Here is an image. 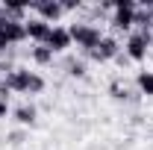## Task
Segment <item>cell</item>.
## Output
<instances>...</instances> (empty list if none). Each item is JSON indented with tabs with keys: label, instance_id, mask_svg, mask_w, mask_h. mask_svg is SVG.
Segmentation results:
<instances>
[{
	"label": "cell",
	"instance_id": "cell-1",
	"mask_svg": "<svg viewBox=\"0 0 153 150\" xmlns=\"http://www.w3.org/2000/svg\"><path fill=\"white\" fill-rule=\"evenodd\" d=\"M68 33H71V41H74L82 53H88L97 41L103 38V30L97 27L94 21H74V24L68 27Z\"/></svg>",
	"mask_w": 153,
	"mask_h": 150
},
{
	"label": "cell",
	"instance_id": "cell-2",
	"mask_svg": "<svg viewBox=\"0 0 153 150\" xmlns=\"http://www.w3.org/2000/svg\"><path fill=\"white\" fill-rule=\"evenodd\" d=\"M150 44H153V33H130L127 36V41H124V53H127V59L130 62H144L147 59V53H150Z\"/></svg>",
	"mask_w": 153,
	"mask_h": 150
},
{
	"label": "cell",
	"instance_id": "cell-3",
	"mask_svg": "<svg viewBox=\"0 0 153 150\" xmlns=\"http://www.w3.org/2000/svg\"><path fill=\"white\" fill-rule=\"evenodd\" d=\"M135 9H138V3L133 0H121V3H115V12H112V33H133V18H135Z\"/></svg>",
	"mask_w": 153,
	"mask_h": 150
},
{
	"label": "cell",
	"instance_id": "cell-4",
	"mask_svg": "<svg viewBox=\"0 0 153 150\" xmlns=\"http://www.w3.org/2000/svg\"><path fill=\"white\" fill-rule=\"evenodd\" d=\"M118 53H121V41H118L115 36H103L85 56H91L94 62H109V59H115Z\"/></svg>",
	"mask_w": 153,
	"mask_h": 150
},
{
	"label": "cell",
	"instance_id": "cell-5",
	"mask_svg": "<svg viewBox=\"0 0 153 150\" xmlns=\"http://www.w3.org/2000/svg\"><path fill=\"white\" fill-rule=\"evenodd\" d=\"M30 74L33 71H27V68H21V65H15L9 74L3 76V82H6V88L9 91H18V94H27V82H30Z\"/></svg>",
	"mask_w": 153,
	"mask_h": 150
},
{
	"label": "cell",
	"instance_id": "cell-6",
	"mask_svg": "<svg viewBox=\"0 0 153 150\" xmlns=\"http://www.w3.org/2000/svg\"><path fill=\"white\" fill-rule=\"evenodd\" d=\"M24 30H27V38H30V41H36V44H44L53 27H50L47 21H41V18H27Z\"/></svg>",
	"mask_w": 153,
	"mask_h": 150
},
{
	"label": "cell",
	"instance_id": "cell-7",
	"mask_svg": "<svg viewBox=\"0 0 153 150\" xmlns=\"http://www.w3.org/2000/svg\"><path fill=\"white\" fill-rule=\"evenodd\" d=\"M44 44H47L53 53H65V50H68L74 41H71V33H68V27H53Z\"/></svg>",
	"mask_w": 153,
	"mask_h": 150
},
{
	"label": "cell",
	"instance_id": "cell-8",
	"mask_svg": "<svg viewBox=\"0 0 153 150\" xmlns=\"http://www.w3.org/2000/svg\"><path fill=\"white\" fill-rule=\"evenodd\" d=\"M30 9H33L41 21H47L50 27H56V21L62 18V12H65V9H62V3H33Z\"/></svg>",
	"mask_w": 153,
	"mask_h": 150
},
{
	"label": "cell",
	"instance_id": "cell-9",
	"mask_svg": "<svg viewBox=\"0 0 153 150\" xmlns=\"http://www.w3.org/2000/svg\"><path fill=\"white\" fill-rule=\"evenodd\" d=\"M30 56H33L36 65H53V56H56V53H53L47 44H33V47H30Z\"/></svg>",
	"mask_w": 153,
	"mask_h": 150
},
{
	"label": "cell",
	"instance_id": "cell-10",
	"mask_svg": "<svg viewBox=\"0 0 153 150\" xmlns=\"http://www.w3.org/2000/svg\"><path fill=\"white\" fill-rule=\"evenodd\" d=\"M36 106H30V103H24V106H18V109H15V112H12V118H15V121H18L21 127H33V124H36Z\"/></svg>",
	"mask_w": 153,
	"mask_h": 150
},
{
	"label": "cell",
	"instance_id": "cell-11",
	"mask_svg": "<svg viewBox=\"0 0 153 150\" xmlns=\"http://www.w3.org/2000/svg\"><path fill=\"white\" fill-rule=\"evenodd\" d=\"M135 88H138V94L153 97V71H138L135 74Z\"/></svg>",
	"mask_w": 153,
	"mask_h": 150
},
{
	"label": "cell",
	"instance_id": "cell-12",
	"mask_svg": "<svg viewBox=\"0 0 153 150\" xmlns=\"http://www.w3.org/2000/svg\"><path fill=\"white\" fill-rule=\"evenodd\" d=\"M109 94H112L115 100H135V94H138V91H130V85H127V82L115 79L112 85H109Z\"/></svg>",
	"mask_w": 153,
	"mask_h": 150
},
{
	"label": "cell",
	"instance_id": "cell-13",
	"mask_svg": "<svg viewBox=\"0 0 153 150\" xmlns=\"http://www.w3.org/2000/svg\"><path fill=\"white\" fill-rule=\"evenodd\" d=\"M41 91H44V79L33 71L30 74V82H27V94H41Z\"/></svg>",
	"mask_w": 153,
	"mask_h": 150
},
{
	"label": "cell",
	"instance_id": "cell-14",
	"mask_svg": "<svg viewBox=\"0 0 153 150\" xmlns=\"http://www.w3.org/2000/svg\"><path fill=\"white\" fill-rule=\"evenodd\" d=\"M65 68H68L71 76H85V62H79V59H68Z\"/></svg>",
	"mask_w": 153,
	"mask_h": 150
},
{
	"label": "cell",
	"instance_id": "cell-15",
	"mask_svg": "<svg viewBox=\"0 0 153 150\" xmlns=\"http://www.w3.org/2000/svg\"><path fill=\"white\" fill-rule=\"evenodd\" d=\"M24 141H27V135H24V132H21V130H15V132H12V135H9V144H12V147H21Z\"/></svg>",
	"mask_w": 153,
	"mask_h": 150
}]
</instances>
